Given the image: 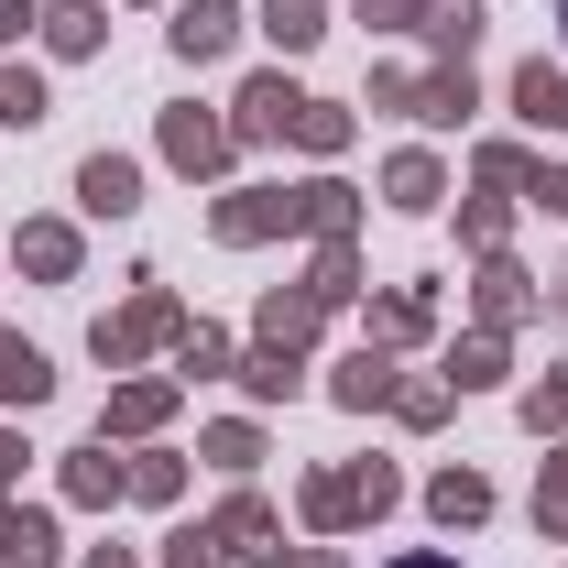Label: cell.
<instances>
[{
    "label": "cell",
    "instance_id": "obj_1",
    "mask_svg": "<svg viewBox=\"0 0 568 568\" xmlns=\"http://www.w3.org/2000/svg\"><path fill=\"white\" fill-rule=\"evenodd\" d=\"M153 339H186V306H175L164 284L142 274V295H132V306H121V317H99V361L121 372V361H142Z\"/></svg>",
    "mask_w": 568,
    "mask_h": 568
},
{
    "label": "cell",
    "instance_id": "obj_2",
    "mask_svg": "<svg viewBox=\"0 0 568 568\" xmlns=\"http://www.w3.org/2000/svg\"><path fill=\"white\" fill-rule=\"evenodd\" d=\"M383 110H416V121H459L470 110V67H437V77H372Z\"/></svg>",
    "mask_w": 568,
    "mask_h": 568
},
{
    "label": "cell",
    "instance_id": "obj_3",
    "mask_svg": "<svg viewBox=\"0 0 568 568\" xmlns=\"http://www.w3.org/2000/svg\"><path fill=\"white\" fill-rule=\"evenodd\" d=\"M77 197H88V219H132L142 209V164L132 153H88L77 164Z\"/></svg>",
    "mask_w": 568,
    "mask_h": 568
},
{
    "label": "cell",
    "instance_id": "obj_4",
    "mask_svg": "<svg viewBox=\"0 0 568 568\" xmlns=\"http://www.w3.org/2000/svg\"><path fill=\"white\" fill-rule=\"evenodd\" d=\"M164 164L219 175V164H230V121H209V110H164Z\"/></svg>",
    "mask_w": 568,
    "mask_h": 568
},
{
    "label": "cell",
    "instance_id": "obj_5",
    "mask_svg": "<svg viewBox=\"0 0 568 568\" xmlns=\"http://www.w3.org/2000/svg\"><path fill=\"white\" fill-rule=\"evenodd\" d=\"M230 33H241V11H230V0H186V11H175V55H186V67L230 55Z\"/></svg>",
    "mask_w": 568,
    "mask_h": 568
},
{
    "label": "cell",
    "instance_id": "obj_6",
    "mask_svg": "<svg viewBox=\"0 0 568 568\" xmlns=\"http://www.w3.org/2000/svg\"><path fill=\"white\" fill-rule=\"evenodd\" d=\"M44 394H55V372H44V351L0 328V405H44Z\"/></svg>",
    "mask_w": 568,
    "mask_h": 568
},
{
    "label": "cell",
    "instance_id": "obj_7",
    "mask_svg": "<svg viewBox=\"0 0 568 568\" xmlns=\"http://www.w3.org/2000/svg\"><path fill=\"white\" fill-rule=\"evenodd\" d=\"M426 514H437V525H481V514H493V481H481V470H437V481H426Z\"/></svg>",
    "mask_w": 568,
    "mask_h": 568
},
{
    "label": "cell",
    "instance_id": "obj_8",
    "mask_svg": "<svg viewBox=\"0 0 568 568\" xmlns=\"http://www.w3.org/2000/svg\"><path fill=\"white\" fill-rule=\"evenodd\" d=\"M514 110H525V121H536V132H568V77L547 67V55H536V67L514 77Z\"/></svg>",
    "mask_w": 568,
    "mask_h": 568
},
{
    "label": "cell",
    "instance_id": "obj_9",
    "mask_svg": "<svg viewBox=\"0 0 568 568\" xmlns=\"http://www.w3.org/2000/svg\"><path fill=\"white\" fill-rule=\"evenodd\" d=\"M426 44H437L448 67H470V44H481V0H426Z\"/></svg>",
    "mask_w": 568,
    "mask_h": 568
},
{
    "label": "cell",
    "instance_id": "obj_10",
    "mask_svg": "<svg viewBox=\"0 0 568 568\" xmlns=\"http://www.w3.org/2000/svg\"><path fill=\"white\" fill-rule=\"evenodd\" d=\"M209 536H219V558H274V514H263V503H252V493L230 503V514H219Z\"/></svg>",
    "mask_w": 568,
    "mask_h": 568
},
{
    "label": "cell",
    "instance_id": "obj_11",
    "mask_svg": "<svg viewBox=\"0 0 568 568\" xmlns=\"http://www.w3.org/2000/svg\"><path fill=\"white\" fill-rule=\"evenodd\" d=\"M295 110H306V99H295L284 77H252V88H241V132H252V142H263V132H295Z\"/></svg>",
    "mask_w": 568,
    "mask_h": 568
},
{
    "label": "cell",
    "instance_id": "obj_12",
    "mask_svg": "<svg viewBox=\"0 0 568 568\" xmlns=\"http://www.w3.org/2000/svg\"><path fill=\"white\" fill-rule=\"evenodd\" d=\"M164 416H175V383H121V394H110V426H121V437H153Z\"/></svg>",
    "mask_w": 568,
    "mask_h": 568
},
{
    "label": "cell",
    "instance_id": "obj_13",
    "mask_svg": "<svg viewBox=\"0 0 568 568\" xmlns=\"http://www.w3.org/2000/svg\"><path fill=\"white\" fill-rule=\"evenodd\" d=\"M263 33H274L284 55H306V44L328 33V0H263Z\"/></svg>",
    "mask_w": 568,
    "mask_h": 568
},
{
    "label": "cell",
    "instance_id": "obj_14",
    "mask_svg": "<svg viewBox=\"0 0 568 568\" xmlns=\"http://www.w3.org/2000/svg\"><path fill=\"white\" fill-rule=\"evenodd\" d=\"M99 33H110L99 0H55V11H44V44H55V55H99Z\"/></svg>",
    "mask_w": 568,
    "mask_h": 568
},
{
    "label": "cell",
    "instance_id": "obj_15",
    "mask_svg": "<svg viewBox=\"0 0 568 568\" xmlns=\"http://www.w3.org/2000/svg\"><path fill=\"white\" fill-rule=\"evenodd\" d=\"M317 306H328L317 284H295V295H274V306H263V351H295V339L317 328Z\"/></svg>",
    "mask_w": 568,
    "mask_h": 568
},
{
    "label": "cell",
    "instance_id": "obj_16",
    "mask_svg": "<svg viewBox=\"0 0 568 568\" xmlns=\"http://www.w3.org/2000/svg\"><path fill=\"white\" fill-rule=\"evenodd\" d=\"M0 568H55V525L44 514H0Z\"/></svg>",
    "mask_w": 568,
    "mask_h": 568
},
{
    "label": "cell",
    "instance_id": "obj_17",
    "mask_svg": "<svg viewBox=\"0 0 568 568\" xmlns=\"http://www.w3.org/2000/svg\"><path fill=\"white\" fill-rule=\"evenodd\" d=\"M22 274L67 284V274H77V230H55V219H33V230H22Z\"/></svg>",
    "mask_w": 568,
    "mask_h": 568
},
{
    "label": "cell",
    "instance_id": "obj_18",
    "mask_svg": "<svg viewBox=\"0 0 568 568\" xmlns=\"http://www.w3.org/2000/svg\"><path fill=\"white\" fill-rule=\"evenodd\" d=\"M67 493L77 503H121V493H132V470H121L110 448H77V459H67Z\"/></svg>",
    "mask_w": 568,
    "mask_h": 568
},
{
    "label": "cell",
    "instance_id": "obj_19",
    "mask_svg": "<svg viewBox=\"0 0 568 568\" xmlns=\"http://www.w3.org/2000/svg\"><path fill=\"white\" fill-rule=\"evenodd\" d=\"M383 197H394V209H437V164H426V153H394V164H383Z\"/></svg>",
    "mask_w": 568,
    "mask_h": 568
},
{
    "label": "cell",
    "instance_id": "obj_20",
    "mask_svg": "<svg viewBox=\"0 0 568 568\" xmlns=\"http://www.w3.org/2000/svg\"><path fill=\"white\" fill-rule=\"evenodd\" d=\"M328 394H339V405H383V394H394V372H383V351H351Z\"/></svg>",
    "mask_w": 568,
    "mask_h": 568
},
{
    "label": "cell",
    "instance_id": "obj_21",
    "mask_svg": "<svg viewBox=\"0 0 568 568\" xmlns=\"http://www.w3.org/2000/svg\"><path fill=\"white\" fill-rule=\"evenodd\" d=\"M525 306H536V284L514 274V263H493V274H481V317H493V328H514Z\"/></svg>",
    "mask_w": 568,
    "mask_h": 568
},
{
    "label": "cell",
    "instance_id": "obj_22",
    "mask_svg": "<svg viewBox=\"0 0 568 568\" xmlns=\"http://www.w3.org/2000/svg\"><path fill=\"white\" fill-rule=\"evenodd\" d=\"M0 121H11V132L44 121V77H33V67H0Z\"/></svg>",
    "mask_w": 568,
    "mask_h": 568
},
{
    "label": "cell",
    "instance_id": "obj_23",
    "mask_svg": "<svg viewBox=\"0 0 568 568\" xmlns=\"http://www.w3.org/2000/svg\"><path fill=\"white\" fill-rule=\"evenodd\" d=\"M306 525H317V536L361 525V503H351V470H339V481H306Z\"/></svg>",
    "mask_w": 568,
    "mask_h": 568
},
{
    "label": "cell",
    "instance_id": "obj_24",
    "mask_svg": "<svg viewBox=\"0 0 568 568\" xmlns=\"http://www.w3.org/2000/svg\"><path fill=\"white\" fill-rule=\"evenodd\" d=\"M448 383L470 394V383H503V328H481V339H459V361H448Z\"/></svg>",
    "mask_w": 568,
    "mask_h": 568
},
{
    "label": "cell",
    "instance_id": "obj_25",
    "mask_svg": "<svg viewBox=\"0 0 568 568\" xmlns=\"http://www.w3.org/2000/svg\"><path fill=\"white\" fill-rule=\"evenodd\" d=\"M372 339H426V295H383L372 306Z\"/></svg>",
    "mask_w": 568,
    "mask_h": 568
},
{
    "label": "cell",
    "instance_id": "obj_26",
    "mask_svg": "<svg viewBox=\"0 0 568 568\" xmlns=\"http://www.w3.org/2000/svg\"><path fill=\"white\" fill-rule=\"evenodd\" d=\"M295 142H306V153H339V142H351V110H317V99H306V110H295Z\"/></svg>",
    "mask_w": 568,
    "mask_h": 568
},
{
    "label": "cell",
    "instance_id": "obj_27",
    "mask_svg": "<svg viewBox=\"0 0 568 568\" xmlns=\"http://www.w3.org/2000/svg\"><path fill=\"white\" fill-rule=\"evenodd\" d=\"M241 383H252L263 405H274V394H295V351H252V361H241Z\"/></svg>",
    "mask_w": 568,
    "mask_h": 568
},
{
    "label": "cell",
    "instance_id": "obj_28",
    "mask_svg": "<svg viewBox=\"0 0 568 568\" xmlns=\"http://www.w3.org/2000/svg\"><path fill=\"white\" fill-rule=\"evenodd\" d=\"M448 394H459V383H394V405H405V426H437V416H448Z\"/></svg>",
    "mask_w": 568,
    "mask_h": 568
},
{
    "label": "cell",
    "instance_id": "obj_29",
    "mask_svg": "<svg viewBox=\"0 0 568 568\" xmlns=\"http://www.w3.org/2000/svg\"><path fill=\"white\" fill-rule=\"evenodd\" d=\"M525 426H536V437H547V426H568V372H547V383L525 394Z\"/></svg>",
    "mask_w": 568,
    "mask_h": 568
},
{
    "label": "cell",
    "instance_id": "obj_30",
    "mask_svg": "<svg viewBox=\"0 0 568 568\" xmlns=\"http://www.w3.org/2000/svg\"><path fill=\"white\" fill-rule=\"evenodd\" d=\"M536 525H547V536H568V448L547 459V493H536Z\"/></svg>",
    "mask_w": 568,
    "mask_h": 568
},
{
    "label": "cell",
    "instance_id": "obj_31",
    "mask_svg": "<svg viewBox=\"0 0 568 568\" xmlns=\"http://www.w3.org/2000/svg\"><path fill=\"white\" fill-rule=\"evenodd\" d=\"M132 493H142V503H175V493H186V459H142Z\"/></svg>",
    "mask_w": 568,
    "mask_h": 568
},
{
    "label": "cell",
    "instance_id": "obj_32",
    "mask_svg": "<svg viewBox=\"0 0 568 568\" xmlns=\"http://www.w3.org/2000/svg\"><path fill=\"white\" fill-rule=\"evenodd\" d=\"M394 493H405V481H394L383 459H372V470H351V503H361V514H394Z\"/></svg>",
    "mask_w": 568,
    "mask_h": 568
},
{
    "label": "cell",
    "instance_id": "obj_33",
    "mask_svg": "<svg viewBox=\"0 0 568 568\" xmlns=\"http://www.w3.org/2000/svg\"><path fill=\"white\" fill-rule=\"evenodd\" d=\"M164 568H219V536H209V525H186V536H164Z\"/></svg>",
    "mask_w": 568,
    "mask_h": 568
},
{
    "label": "cell",
    "instance_id": "obj_34",
    "mask_svg": "<svg viewBox=\"0 0 568 568\" xmlns=\"http://www.w3.org/2000/svg\"><path fill=\"white\" fill-rule=\"evenodd\" d=\"M209 459H219V470H252V459H263V437H252V426H219Z\"/></svg>",
    "mask_w": 568,
    "mask_h": 568
},
{
    "label": "cell",
    "instance_id": "obj_35",
    "mask_svg": "<svg viewBox=\"0 0 568 568\" xmlns=\"http://www.w3.org/2000/svg\"><path fill=\"white\" fill-rule=\"evenodd\" d=\"M361 22H372V33H405V22H416L426 33V0H361Z\"/></svg>",
    "mask_w": 568,
    "mask_h": 568
},
{
    "label": "cell",
    "instance_id": "obj_36",
    "mask_svg": "<svg viewBox=\"0 0 568 568\" xmlns=\"http://www.w3.org/2000/svg\"><path fill=\"white\" fill-rule=\"evenodd\" d=\"M186 372H230V339L219 328H186Z\"/></svg>",
    "mask_w": 568,
    "mask_h": 568
},
{
    "label": "cell",
    "instance_id": "obj_37",
    "mask_svg": "<svg viewBox=\"0 0 568 568\" xmlns=\"http://www.w3.org/2000/svg\"><path fill=\"white\" fill-rule=\"evenodd\" d=\"M295 568H351V558H339V547H295Z\"/></svg>",
    "mask_w": 568,
    "mask_h": 568
},
{
    "label": "cell",
    "instance_id": "obj_38",
    "mask_svg": "<svg viewBox=\"0 0 568 568\" xmlns=\"http://www.w3.org/2000/svg\"><path fill=\"white\" fill-rule=\"evenodd\" d=\"M22 22H33V11H22V0H0V44H11V33H22Z\"/></svg>",
    "mask_w": 568,
    "mask_h": 568
},
{
    "label": "cell",
    "instance_id": "obj_39",
    "mask_svg": "<svg viewBox=\"0 0 568 568\" xmlns=\"http://www.w3.org/2000/svg\"><path fill=\"white\" fill-rule=\"evenodd\" d=\"M11 470H22V437H0V481H11Z\"/></svg>",
    "mask_w": 568,
    "mask_h": 568
},
{
    "label": "cell",
    "instance_id": "obj_40",
    "mask_svg": "<svg viewBox=\"0 0 568 568\" xmlns=\"http://www.w3.org/2000/svg\"><path fill=\"white\" fill-rule=\"evenodd\" d=\"M88 568H142V558H121V547H110V558H88Z\"/></svg>",
    "mask_w": 568,
    "mask_h": 568
},
{
    "label": "cell",
    "instance_id": "obj_41",
    "mask_svg": "<svg viewBox=\"0 0 568 568\" xmlns=\"http://www.w3.org/2000/svg\"><path fill=\"white\" fill-rule=\"evenodd\" d=\"M394 568H459V558H394Z\"/></svg>",
    "mask_w": 568,
    "mask_h": 568
},
{
    "label": "cell",
    "instance_id": "obj_42",
    "mask_svg": "<svg viewBox=\"0 0 568 568\" xmlns=\"http://www.w3.org/2000/svg\"><path fill=\"white\" fill-rule=\"evenodd\" d=\"M558 22H568V0H558Z\"/></svg>",
    "mask_w": 568,
    "mask_h": 568
}]
</instances>
